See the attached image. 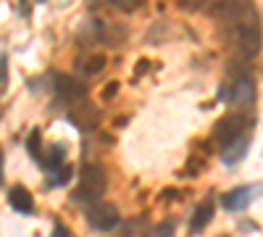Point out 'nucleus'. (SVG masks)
<instances>
[{"label": "nucleus", "mask_w": 263, "mask_h": 237, "mask_svg": "<svg viewBox=\"0 0 263 237\" xmlns=\"http://www.w3.org/2000/svg\"><path fill=\"white\" fill-rule=\"evenodd\" d=\"M234 42H237V50L242 58H255L260 53L263 29H260V21L255 16V8H250L245 16H239L234 21Z\"/></svg>", "instance_id": "nucleus-1"}, {"label": "nucleus", "mask_w": 263, "mask_h": 237, "mask_svg": "<svg viewBox=\"0 0 263 237\" xmlns=\"http://www.w3.org/2000/svg\"><path fill=\"white\" fill-rule=\"evenodd\" d=\"M250 126H253L250 114H245V111L227 114L224 119L216 121V126H213V140H216L218 148H227L229 142H234V140H239V137L250 135Z\"/></svg>", "instance_id": "nucleus-2"}, {"label": "nucleus", "mask_w": 263, "mask_h": 237, "mask_svg": "<svg viewBox=\"0 0 263 237\" xmlns=\"http://www.w3.org/2000/svg\"><path fill=\"white\" fill-rule=\"evenodd\" d=\"M105 187H108V177H105L103 166L87 163L84 171H82L79 187H77V192H74V200H77V203H95V200H100V195L105 192Z\"/></svg>", "instance_id": "nucleus-3"}, {"label": "nucleus", "mask_w": 263, "mask_h": 237, "mask_svg": "<svg viewBox=\"0 0 263 237\" xmlns=\"http://www.w3.org/2000/svg\"><path fill=\"white\" fill-rule=\"evenodd\" d=\"M224 98H227V103H229V105H234V108L250 114L253 103H255V82H253L248 74L237 77V79L232 82V87L224 93Z\"/></svg>", "instance_id": "nucleus-4"}, {"label": "nucleus", "mask_w": 263, "mask_h": 237, "mask_svg": "<svg viewBox=\"0 0 263 237\" xmlns=\"http://www.w3.org/2000/svg\"><path fill=\"white\" fill-rule=\"evenodd\" d=\"M87 222H90L92 229H114L119 224V211L114 203H103V200H95L90 203V208H87Z\"/></svg>", "instance_id": "nucleus-5"}, {"label": "nucleus", "mask_w": 263, "mask_h": 237, "mask_svg": "<svg viewBox=\"0 0 263 237\" xmlns=\"http://www.w3.org/2000/svg\"><path fill=\"white\" fill-rule=\"evenodd\" d=\"M69 121L77 129H82V132H92V129H98V124H100V111L95 108V105L79 100L74 108L69 111Z\"/></svg>", "instance_id": "nucleus-6"}, {"label": "nucleus", "mask_w": 263, "mask_h": 237, "mask_svg": "<svg viewBox=\"0 0 263 237\" xmlns=\"http://www.w3.org/2000/svg\"><path fill=\"white\" fill-rule=\"evenodd\" d=\"M126 27L119 24V21H95V37L100 42H105L108 48H119L126 40Z\"/></svg>", "instance_id": "nucleus-7"}, {"label": "nucleus", "mask_w": 263, "mask_h": 237, "mask_svg": "<svg viewBox=\"0 0 263 237\" xmlns=\"http://www.w3.org/2000/svg\"><path fill=\"white\" fill-rule=\"evenodd\" d=\"M55 93L69 103H79L87 95V84L74 77H55Z\"/></svg>", "instance_id": "nucleus-8"}, {"label": "nucleus", "mask_w": 263, "mask_h": 237, "mask_svg": "<svg viewBox=\"0 0 263 237\" xmlns=\"http://www.w3.org/2000/svg\"><path fill=\"white\" fill-rule=\"evenodd\" d=\"M258 190H260V185L258 187H237V190L227 192V195H224V208L227 211H245Z\"/></svg>", "instance_id": "nucleus-9"}, {"label": "nucleus", "mask_w": 263, "mask_h": 237, "mask_svg": "<svg viewBox=\"0 0 263 237\" xmlns=\"http://www.w3.org/2000/svg\"><path fill=\"white\" fill-rule=\"evenodd\" d=\"M248 145H250V135H245V137H239V140L229 142L227 148H221V158H224V163H227V166L239 163V161L245 158V153H248Z\"/></svg>", "instance_id": "nucleus-10"}, {"label": "nucleus", "mask_w": 263, "mask_h": 237, "mask_svg": "<svg viewBox=\"0 0 263 237\" xmlns=\"http://www.w3.org/2000/svg\"><path fill=\"white\" fill-rule=\"evenodd\" d=\"M211 219H213V200H203L200 206L195 208V213H192L190 229H192V232H203V229L211 224Z\"/></svg>", "instance_id": "nucleus-11"}, {"label": "nucleus", "mask_w": 263, "mask_h": 237, "mask_svg": "<svg viewBox=\"0 0 263 237\" xmlns=\"http://www.w3.org/2000/svg\"><path fill=\"white\" fill-rule=\"evenodd\" d=\"M8 200H11V206H13L16 211H21V213H32V208H34V200H32V195H29L27 187H13V190L8 192Z\"/></svg>", "instance_id": "nucleus-12"}, {"label": "nucleus", "mask_w": 263, "mask_h": 237, "mask_svg": "<svg viewBox=\"0 0 263 237\" xmlns=\"http://www.w3.org/2000/svg\"><path fill=\"white\" fill-rule=\"evenodd\" d=\"M63 158H66V145H61V142L50 145V148H48V153H45V156H40V161L45 163V169H48V171L58 169V166L63 163Z\"/></svg>", "instance_id": "nucleus-13"}, {"label": "nucleus", "mask_w": 263, "mask_h": 237, "mask_svg": "<svg viewBox=\"0 0 263 237\" xmlns=\"http://www.w3.org/2000/svg\"><path fill=\"white\" fill-rule=\"evenodd\" d=\"M105 66V53H92V56H84L82 61H79V69L84 71V74H98L100 69Z\"/></svg>", "instance_id": "nucleus-14"}, {"label": "nucleus", "mask_w": 263, "mask_h": 237, "mask_svg": "<svg viewBox=\"0 0 263 237\" xmlns=\"http://www.w3.org/2000/svg\"><path fill=\"white\" fill-rule=\"evenodd\" d=\"M50 174H53V177H50V187H61V185H66V182L71 179V166H63V163H61L58 169L50 171Z\"/></svg>", "instance_id": "nucleus-15"}, {"label": "nucleus", "mask_w": 263, "mask_h": 237, "mask_svg": "<svg viewBox=\"0 0 263 237\" xmlns=\"http://www.w3.org/2000/svg\"><path fill=\"white\" fill-rule=\"evenodd\" d=\"M6 87H8V58L0 56V95L6 93Z\"/></svg>", "instance_id": "nucleus-16"}, {"label": "nucleus", "mask_w": 263, "mask_h": 237, "mask_svg": "<svg viewBox=\"0 0 263 237\" xmlns=\"http://www.w3.org/2000/svg\"><path fill=\"white\" fill-rule=\"evenodd\" d=\"M142 0H111V6L119 8V11H135Z\"/></svg>", "instance_id": "nucleus-17"}, {"label": "nucleus", "mask_w": 263, "mask_h": 237, "mask_svg": "<svg viewBox=\"0 0 263 237\" xmlns=\"http://www.w3.org/2000/svg\"><path fill=\"white\" fill-rule=\"evenodd\" d=\"M27 148H29V153L34 156V158H40V132L34 129V132L29 135V140H27Z\"/></svg>", "instance_id": "nucleus-18"}, {"label": "nucleus", "mask_w": 263, "mask_h": 237, "mask_svg": "<svg viewBox=\"0 0 263 237\" xmlns=\"http://www.w3.org/2000/svg\"><path fill=\"white\" fill-rule=\"evenodd\" d=\"M208 0H179V8L182 11H200Z\"/></svg>", "instance_id": "nucleus-19"}, {"label": "nucleus", "mask_w": 263, "mask_h": 237, "mask_svg": "<svg viewBox=\"0 0 263 237\" xmlns=\"http://www.w3.org/2000/svg\"><path fill=\"white\" fill-rule=\"evenodd\" d=\"M116 93H119V82H111V84H108V87L103 90V98H105V100H111Z\"/></svg>", "instance_id": "nucleus-20"}, {"label": "nucleus", "mask_w": 263, "mask_h": 237, "mask_svg": "<svg viewBox=\"0 0 263 237\" xmlns=\"http://www.w3.org/2000/svg\"><path fill=\"white\" fill-rule=\"evenodd\" d=\"M137 66H140V69H137V77H140V74H142V71H145V69L150 66V63H147V61H140V63H137Z\"/></svg>", "instance_id": "nucleus-21"}, {"label": "nucleus", "mask_w": 263, "mask_h": 237, "mask_svg": "<svg viewBox=\"0 0 263 237\" xmlns=\"http://www.w3.org/2000/svg\"><path fill=\"white\" fill-rule=\"evenodd\" d=\"M0 179H3V153H0Z\"/></svg>", "instance_id": "nucleus-22"}, {"label": "nucleus", "mask_w": 263, "mask_h": 237, "mask_svg": "<svg viewBox=\"0 0 263 237\" xmlns=\"http://www.w3.org/2000/svg\"><path fill=\"white\" fill-rule=\"evenodd\" d=\"M40 3H42V0H40Z\"/></svg>", "instance_id": "nucleus-23"}]
</instances>
